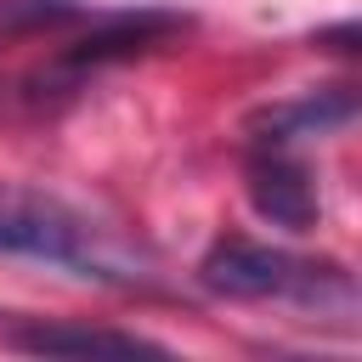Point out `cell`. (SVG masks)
I'll return each instance as SVG.
<instances>
[{
	"mask_svg": "<svg viewBox=\"0 0 362 362\" xmlns=\"http://www.w3.org/2000/svg\"><path fill=\"white\" fill-rule=\"evenodd\" d=\"M0 255L62 266L74 277L113 283V288H130V283L147 277L141 260L107 226H96L68 198L40 192V187H23V181H0Z\"/></svg>",
	"mask_w": 362,
	"mask_h": 362,
	"instance_id": "obj_1",
	"label": "cell"
},
{
	"mask_svg": "<svg viewBox=\"0 0 362 362\" xmlns=\"http://www.w3.org/2000/svg\"><path fill=\"white\" fill-rule=\"evenodd\" d=\"M198 283L209 294H226V300H294V305H317V311H328V305L351 311L356 305V283L345 266L305 260V255L249 243V238L215 243L198 260Z\"/></svg>",
	"mask_w": 362,
	"mask_h": 362,
	"instance_id": "obj_2",
	"label": "cell"
},
{
	"mask_svg": "<svg viewBox=\"0 0 362 362\" xmlns=\"http://www.w3.org/2000/svg\"><path fill=\"white\" fill-rule=\"evenodd\" d=\"M243 192H249V209H255L266 226H283V232H305V226H317V215H322L305 164H294V158H283V153H272V147H266L260 158H249Z\"/></svg>",
	"mask_w": 362,
	"mask_h": 362,
	"instance_id": "obj_3",
	"label": "cell"
},
{
	"mask_svg": "<svg viewBox=\"0 0 362 362\" xmlns=\"http://www.w3.org/2000/svg\"><path fill=\"white\" fill-rule=\"evenodd\" d=\"M181 28H187V17H175V11H113V17H96L90 34L62 51L57 68L85 74V68H102V62H124V57H141V51L164 45Z\"/></svg>",
	"mask_w": 362,
	"mask_h": 362,
	"instance_id": "obj_4",
	"label": "cell"
},
{
	"mask_svg": "<svg viewBox=\"0 0 362 362\" xmlns=\"http://www.w3.org/2000/svg\"><path fill=\"white\" fill-rule=\"evenodd\" d=\"M11 351L28 356H170V345L124 328H96V322H23L6 334Z\"/></svg>",
	"mask_w": 362,
	"mask_h": 362,
	"instance_id": "obj_5",
	"label": "cell"
},
{
	"mask_svg": "<svg viewBox=\"0 0 362 362\" xmlns=\"http://www.w3.org/2000/svg\"><path fill=\"white\" fill-rule=\"evenodd\" d=\"M351 119H356V90L351 85H328V90H305L294 102L260 107L249 119V136L260 147H283V141H300V136H334Z\"/></svg>",
	"mask_w": 362,
	"mask_h": 362,
	"instance_id": "obj_6",
	"label": "cell"
},
{
	"mask_svg": "<svg viewBox=\"0 0 362 362\" xmlns=\"http://www.w3.org/2000/svg\"><path fill=\"white\" fill-rule=\"evenodd\" d=\"M90 11L79 0H0V40H23V34H51L68 23H85Z\"/></svg>",
	"mask_w": 362,
	"mask_h": 362,
	"instance_id": "obj_7",
	"label": "cell"
},
{
	"mask_svg": "<svg viewBox=\"0 0 362 362\" xmlns=\"http://www.w3.org/2000/svg\"><path fill=\"white\" fill-rule=\"evenodd\" d=\"M311 45H328V51H351V45H356V23H345V28H328V34H317Z\"/></svg>",
	"mask_w": 362,
	"mask_h": 362,
	"instance_id": "obj_8",
	"label": "cell"
}]
</instances>
